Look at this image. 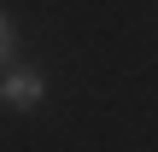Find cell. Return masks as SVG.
<instances>
[{"label":"cell","instance_id":"2","mask_svg":"<svg viewBox=\"0 0 158 152\" xmlns=\"http://www.w3.org/2000/svg\"><path fill=\"white\" fill-rule=\"evenodd\" d=\"M12 47H18V29H12V18H6V12H0V64H6V59H12Z\"/></svg>","mask_w":158,"mask_h":152},{"label":"cell","instance_id":"1","mask_svg":"<svg viewBox=\"0 0 158 152\" xmlns=\"http://www.w3.org/2000/svg\"><path fill=\"white\" fill-rule=\"evenodd\" d=\"M41 94H47V82H41V70H29V64H18V70H6V76H0V100H6V105H18V111L41 105Z\"/></svg>","mask_w":158,"mask_h":152}]
</instances>
